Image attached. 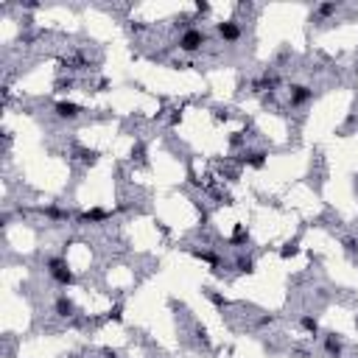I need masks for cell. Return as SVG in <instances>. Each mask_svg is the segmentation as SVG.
Returning a JSON list of instances; mask_svg holds the SVG:
<instances>
[{"instance_id":"cell-1","label":"cell","mask_w":358,"mask_h":358,"mask_svg":"<svg viewBox=\"0 0 358 358\" xmlns=\"http://www.w3.org/2000/svg\"><path fill=\"white\" fill-rule=\"evenodd\" d=\"M202 45H205V34H202L199 28H188V31L179 37V48H182V51H188V53L199 51Z\"/></svg>"},{"instance_id":"cell-2","label":"cell","mask_w":358,"mask_h":358,"mask_svg":"<svg viewBox=\"0 0 358 358\" xmlns=\"http://www.w3.org/2000/svg\"><path fill=\"white\" fill-rule=\"evenodd\" d=\"M218 34H221L227 42H235L238 34H241V28H238L235 23H221V26H218Z\"/></svg>"}]
</instances>
